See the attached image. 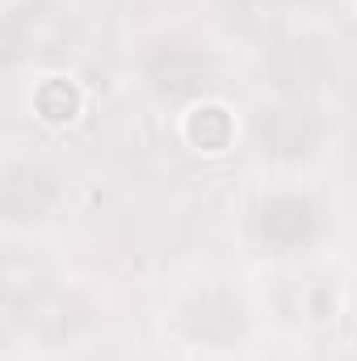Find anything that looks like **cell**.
Segmentation results:
<instances>
[{
  "mask_svg": "<svg viewBox=\"0 0 357 361\" xmlns=\"http://www.w3.org/2000/svg\"><path fill=\"white\" fill-rule=\"evenodd\" d=\"M34 101H38V114L47 122H72L76 109H80V92L72 89L68 80H47Z\"/></svg>",
  "mask_w": 357,
  "mask_h": 361,
  "instance_id": "1",
  "label": "cell"
}]
</instances>
